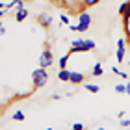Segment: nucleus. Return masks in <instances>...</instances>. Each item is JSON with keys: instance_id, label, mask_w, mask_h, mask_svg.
Segmentation results:
<instances>
[{"instance_id": "22", "label": "nucleus", "mask_w": 130, "mask_h": 130, "mask_svg": "<svg viewBox=\"0 0 130 130\" xmlns=\"http://www.w3.org/2000/svg\"><path fill=\"white\" fill-rule=\"evenodd\" d=\"M6 6H8V4H4V2H0V9H6Z\"/></svg>"}, {"instance_id": "26", "label": "nucleus", "mask_w": 130, "mask_h": 130, "mask_svg": "<svg viewBox=\"0 0 130 130\" xmlns=\"http://www.w3.org/2000/svg\"><path fill=\"white\" fill-rule=\"evenodd\" d=\"M71 130H74V128H71Z\"/></svg>"}, {"instance_id": "17", "label": "nucleus", "mask_w": 130, "mask_h": 130, "mask_svg": "<svg viewBox=\"0 0 130 130\" xmlns=\"http://www.w3.org/2000/svg\"><path fill=\"white\" fill-rule=\"evenodd\" d=\"M111 71H113V74H117V76H121V78H126V73H123V71H119V69H117V67H111Z\"/></svg>"}, {"instance_id": "11", "label": "nucleus", "mask_w": 130, "mask_h": 130, "mask_svg": "<svg viewBox=\"0 0 130 130\" xmlns=\"http://www.w3.org/2000/svg\"><path fill=\"white\" fill-rule=\"evenodd\" d=\"M128 9H130V0H128V2H123V4L119 6V15L125 17V15L128 13Z\"/></svg>"}, {"instance_id": "5", "label": "nucleus", "mask_w": 130, "mask_h": 130, "mask_svg": "<svg viewBox=\"0 0 130 130\" xmlns=\"http://www.w3.org/2000/svg\"><path fill=\"white\" fill-rule=\"evenodd\" d=\"M125 52H126V41L125 39H117V50H115V58H117V61H125Z\"/></svg>"}, {"instance_id": "9", "label": "nucleus", "mask_w": 130, "mask_h": 130, "mask_svg": "<svg viewBox=\"0 0 130 130\" xmlns=\"http://www.w3.org/2000/svg\"><path fill=\"white\" fill-rule=\"evenodd\" d=\"M104 74V69H102V63L97 61L95 65L91 67V76H102Z\"/></svg>"}, {"instance_id": "13", "label": "nucleus", "mask_w": 130, "mask_h": 130, "mask_svg": "<svg viewBox=\"0 0 130 130\" xmlns=\"http://www.w3.org/2000/svg\"><path fill=\"white\" fill-rule=\"evenodd\" d=\"M84 87H86V89L89 91V93H99V91H100V87H99L97 84H86Z\"/></svg>"}, {"instance_id": "20", "label": "nucleus", "mask_w": 130, "mask_h": 130, "mask_svg": "<svg viewBox=\"0 0 130 130\" xmlns=\"http://www.w3.org/2000/svg\"><path fill=\"white\" fill-rule=\"evenodd\" d=\"M73 128H74V130H84V125H82V123H74Z\"/></svg>"}, {"instance_id": "12", "label": "nucleus", "mask_w": 130, "mask_h": 130, "mask_svg": "<svg viewBox=\"0 0 130 130\" xmlns=\"http://www.w3.org/2000/svg\"><path fill=\"white\" fill-rule=\"evenodd\" d=\"M67 60H69V54L61 56L60 60H58V67H60V69H67Z\"/></svg>"}, {"instance_id": "1", "label": "nucleus", "mask_w": 130, "mask_h": 130, "mask_svg": "<svg viewBox=\"0 0 130 130\" xmlns=\"http://www.w3.org/2000/svg\"><path fill=\"white\" fill-rule=\"evenodd\" d=\"M46 82H48V73H46V69L37 67V69L32 71V84H34V89H41V87H45Z\"/></svg>"}, {"instance_id": "3", "label": "nucleus", "mask_w": 130, "mask_h": 130, "mask_svg": "<svg viewBox=\"0 0 130 130\" xmlns=\"http://www.w3.org/2000/svg\"><path fill=\"white\" fill-rule=\"evenodd\" d=\"M89 26H91V15L87 13V11H82V13H78L76 32H86V30H89Z\"/></svg>"}, {"instance_id": "24", "label": "nucleus", "mask_w": 130, "mask_h": 130, "mask_svg": "<svg viewBox=\"0 0 130 130\" xmlns=\"http://www.w3.org/2000/svg\"><path fill=\"white\" fill-rule=\"evenodd\" d=\"M99 130H106V128H102V126H100V128H99Z\"/></svg>"}, {"instance_id": "19", "label": "nucleus", "mask_w": 130, "mask_h": 130, "mask_svg": "<svg viewBox=\"0 0 130 130\" xmlns=\"http://www.w3.org/2000/svg\"><path fill=\"white\" fill-rule=\"evenodd\" d=\"M121 126L128 128V126H130V119H121Z\"/></svg>"}, {"instance_id": "2", "label": "nucleus", "mask_w": 130, "mask_h": 130, "mask_svg": "<svg viewBox=\"0 0 130 130\" xmlns=\"http://www.w3.org/2000/svg\"><path fill=\"white\" fill-rule=\"evenodd\" d=\"M97 43L93 39H74L71 43V52H87V50H95Z\"/></svg>"}, {"instance_id": "4", "label": "nucleus", "mask_w": 130, "mask_h": 130, "mask_svg": "<svg viewBox=\"0 0 130 130\" xmlns=\"http://www.w3.org/2000/svg\"><path fill=\"white\" fill-rule=\"evenodd\" d=\"M54 63V56H52V52L46 48L41 52V56H39V67H43V69H48L50 65Z\"/></svg>"}, {"instance_id": "15", "label": "nucleus", "mask_w": 130, "mask_h": 130, "mask_svg": "<svg viewBox=\"0 0 130 130\" xmlns=\"http://www.w3.org/2000/svg\"><path fill=\"white\" fill-rule=\"evenodd\" d=\"M13 119H15V121H19V123H21V121H24V111L17 110L15 113H13Z\"/></svg>"}, {"instance_id": "23", "label": "nucleus", "mask_w": 130, "mask_h": 130, "mask_svg": "<svg viewBox=\"0 0 130 130\" xmlns=\"http://www.w3.org/2000/svg\"><path fill=\"white\" fill-rule=\"evenodd\" d=\"M43 130H54V128H43Z\"/></svg>"}, {"instance_id": "10", "label": "nucleus", "mask_w": 130, "mask_h": 130, "mask_svg": "<svg viewBox=\"0 0 130 130\" xmlns=\"http://www.w3.org/2000/svg\"><path fill=\"white\" fill-rule=\"evenodd\" d=\"M69 76H71V71H67V69L58 71V80L60 82H69Z\"/></svg>"}, {"instance_id": "6", "label": "nucleus", "mask_w": 130, "mask_h": 130, "mask_svg": "<svg viewBox=\"0 0 130 130\" xmlns=\"http://www.w3.org/2000/svg\"><path fill=\"white\" fill-rule=\"evenodd\" d=\"M37 22L43 28H48L50 24H52V15H48V13H41V15H37Z\"/></svg>"}, {"instance_id": "16", "label": "nucleus", "mask_w": 130, "mask_h": 130, "mask_svg": "<svg viewBox=\"0 0 130 130\" xmlns=\"http://www.w3.org/2000/svg\"><path fill=\"white\" fill-rule=\"evenodd\" d=\"M82 2H84V6L86 8H91V6H97L100 0H82Z\"/></svg>"}, {"instance_id": "8", "label": "nucleus", "mask_w": 130, "mask_h": 130, "mask_svg": "<svg viewBox=\"0 0 130 130\" xmlns=\"http://www.w3.org/2000/svg\"><path fill=\"white\" fill-rule=\"evenodd\" d=\"M30 15L28 13V9L26 8H22V9H17V13H15V21L17 22H22V21H26V17Z\"/></svg>"}, {"instance_id": "18", "label": "nucleus", "mask_w": 130, "mask_h": 130, "mask_svg": "<svg viewBox=\"0 0 130 130\" xmlns=\"http://www.w3.org/2000/svg\"><path fill=\"white\" fill-rule=\"evenodd\" d=\"M60 22H63V24H71V22H69V17H67V15H61V17H60Z\"/></svg>"}, {"instance_id": "25", "label": "nucleus", "mask_w": 130, "mask_h": 130, "mask_svg": "<svg viewBox=\"0 0 130 130\" xmlns=\"http://www.w3.org/2000/svg\"><path fill=\"white\" fill-rule=\"evenodd\" d=\"M22 2H28V0H22Z\"/></svg>"}, {"instance_id": "7", "label": "nucleus", "mask_w": 130, "mask_h": 130, "mask_svg": "<svg viewBox=\"0 0 130 130\" xmlns=\"http://www.w3.org/2000/svg\"><path fill=\"white\" fill-rule=\"evenodd\" d=\"M84 76L86 74H82V73H76V71H71V76H69V82L71 84H74V86H78L84 82Z\"/></svg>"}, {"instance_id": "21", "label": "nucleus", "mask_w": 130, "mask_h": 130, "mask_svg": "<svg viewBox=\"0 0 130 130\" xmlns=\"http://www.w3.org/2000/svg\"><path fill=\"white\" fill-rule=\"evenodd\" d=\"M126 95H130V82L126 84Z\"/></svg>"}, {"instance_id": "14", "label": "nucleus", "mask_w": 130, "mask_h": 130, "mask_svg": "<svg viewBox=\"0 0 130 130\" xmlns=\"http://www.w3.org/2000/svg\"><path fill=\"white\" fill-rule=\"evenodd\" d=\"M115 93L125 95V93H126V84H117V86H115Z\"/></svg>"}]
</instances>
